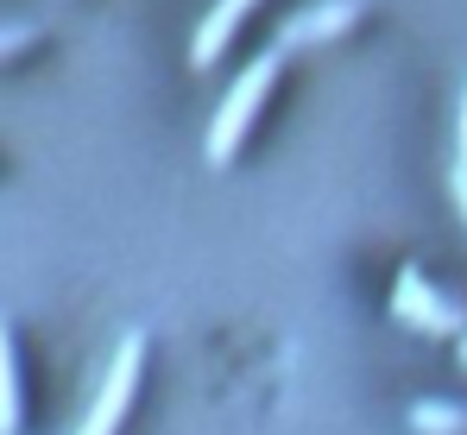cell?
<instances>
[{
	"label": "cell",
	"mask_w": 467,
	"mask_h": 435,
	"mask_svg": "<svg viewBox=\"0 0 467 435\" xmlns=\"http://www.w3.org/2000/svg\"><path fill=\"white\" fill-rule=\"evenodd\" d=\"M354 19H360V0H322V6L297 13V19L285 26V45H322V38H341Z\"/></svg>",
	"instance_id": "obj_5"
},
{
	"label": "cell",
	"mask_w": 467,
	"mask_h": 435,
	"mask_svg": "<svg viewBox=\"0 0 467 435\" xmlns=\"http://www.w3.org/2000/svg\"><path fill=\"white\" fill-rule=\"evenodd\" d=\"M38 45V26H0V57H19Z\"/></svg>",
	"instance_id": "obj_8"
},
{
	"label": "cell",
	"mask_w": 467,
	"mask_h": 435,
	"mask_svg": "<svg viewBox=\"0 0 467 435\" xmlns=\"http://www.w3.org/2000/svg\"><path fill=\"white\" fill-rule=\"evenodd\" d=\"M462 366H467V335H462Z\"/></svg>",
	"instance_id": "obj_11"
},
{
	"label": "cell",
	"mask_w": 467,
	"mask_h": 435,
	"mask_svg": "<svg viewBox=\"0 0 467 435\" xmlns=\"http://www.w3.org/2000/svg\"><path fill=\"white\" fill-rule=\"evenodd\" d=\"M26 430V378H19V341L0 316V435Z\"/></svg>",
	"instance_id": "obj_6"
},
{
	"label": "cell",
	"mask_w": 467,
	"mask_h": 435,
	"mask_svg": "<svg viewBox=\"0 0 467 435\" xmlns=\"http://www.w3.org/2000/svg\"><path fill=\"white\" fill-rule=\"evenodd\" d=\"M455 209H462V221H467V164H455Z\"/></svg>",
	"instance_id": "obj_9"
},
{
	"label": "cell",
	"mask_w": 467,
	"mask_h": 435,
	"mask_svg": "<svg viewBox=\"0 0 467 435\" xmlns=\"http://www.w3.org/2000/svg\"><path fill=\"white\" fill-rule=\"evenodd\" d=\"M278 70H285V57H278V51H265V57H253L246 76L228 88V101H222L215 127H209V164H234L240 140L253 133L259 108H265V101H272V88H278Z\"/></svg>",
	"instance_id": "obj_1"
},
{
	"label": "cell",
	"mask_w": 467,
	"mask_h": 435,
	"mask_svg": "<svg viewBox=\"0 0 467 435\" xmlns=\"http://www.w3.org/2000/svg\"><path fill=\"white\" fill-rule=\"evenodd\" d=\"M462 164H467V95H462Z\"/></svg>",
	"instance_id": "obj_10"
},
{
	"label": "cell",
	"mask_w": 467,
	"mask_h": 435,
	"mask_svg": "<svg viewBox=\"0 0 467 435\" xmlns=\"http://www.w3.org/2000/svg\"><path fill=\"white\" fill-rule=\"evenodd\" d=\"M253 6H259V0H215V6H209V19H202L196 38H190V64H196V70H209V64L228 51L234 32H240V19H246Z\"/></svg>",
	"instance_id": "obj_4"
},
{
	"label": "cell",
	"mask_w": 467,
	"mask_h": 435,
	"mask_svg": "<svg viewBox=\"0 0 467 435\" xmlns=\"http://www.w3.org/2000/svg\"><path fill=\"white\" fill-rule=\"evenodd\" d=\"M391 316L398 322H410V328H423V335H467V303L462 296H442V290H430L417 272H404L398 285H391Z\"/></svg>",
	"instance_id": "obj_3"
},
{
	"label": "cell",
	"mask_w": 467,
	"mask_h": 435,
	"mask_svg": "<svg viewBox=\"0 0 467 435\" xmlns=\"http://www.w3.org/2000/svg\"><path fill=\"white\" fill-rule=\"evenodd\" d=\"M410 430H423V435H467V410H462V404H442V398H423V404H410Z\"/></svg>",
	"instance_id": "obj_7"
},
{
	"label": "cell",
	"mask_w": 467,
	"mask_h": 435,
	"mask_svg": "<svg viewBox=\"0 0 467 435\" xmlns=\"http://www.w3.org/2000/svg\"><path fill=\"white\" fill-rule=\"evenodd\" d=\"M140 372H146V335H127V341L114 347V360H108V385L95 391V404H88V417H82L77 435H120L127 410H133V398H140Z\"/></svg>",
	"instance_id": "obj_2"
}]
</instances>
